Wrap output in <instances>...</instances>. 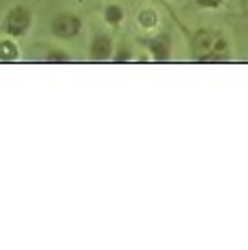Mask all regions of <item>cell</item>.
Instances as JSON below:
<instances>
[{
    "instance_id": "6da1fadb",
    "label": "cell",
    "mask_w": 248,
    "mask_h": 250,
    "mask_svg": "<svg viewBox=\"0 0 248 250\" xmlns=\"http://www.w3.org/2000/svg\"><path fill=\"white\" fill-rule=\"evenodd\" d=\"M193 47H195V52L199 54V58H206V56H223L225 49H227V43H225V39L221 35H216V32L199 30L195 35Z\"/></svg>"
},
{
    "instance_id": "7a4b0ae2",
    "label": "cell",
    "mask_w": 248,
    "mask_h": 250,
    "mask_svg": "<svg viewBox=\"0 0 248 250\" xmlns=\"http://www.w3.org/2000/svg\"><path fill=\"white\" fill-rule=\"evenodd\" d=\"M52 30L62 39H71L80 32V20L73 15H58L52 24Z\"/></svg>"
},
{
    "instance_id": "3957f363",
    "label": "cell",
    "mask_w": 248,
    "mask_h": 250,
    "mask_svg": "<svg viewBox=\"0 0 248 250\" xmlns=\"http://www.w3.org/2000/svg\"><path fill=\"white\" fill-rule=\"evenodd\" d=\"M28 21H30L28 11L26 9H15V11H11V15L7 20V30L11 32V35H21V32L28 28Z\"/></svg>"
},
{
    "instance_id": "277c9868",
    "label": "cell",
    "mask_w": 248,
    "mask_h": 250,
    "mask_svg": "<svg viewBox=\"0 0 248 250\" xmlns=\"http://www.w3.org/2000/svg\"><path fill=\"white\" fill-rule=\"evenodd\" d=\"M150 49H152V54H154L156 60H165L169 56V49H171V41H169L167 35H159L156 39L150 41Z\"/></svg>"
},
{
    "instance_id": "5b68a950",
    "label": "cell",
    "mask_w": 248,
    "mask_h": 250,
    "mask_svg": "<svg viewBox=\"0 0 248 250\" xmlns=\"http://www.w3.org/2000/svg\"><path fill=\"white\" fill-rule=\"evenodd\" d=\"M109 54H111V39L109 37H105V35H101L97 37L92 41V56L97 60H105V58H109Z\"/></svg>"
},
{
    "instance_id": "8992f818",
    "label": "cell",
    "mask_w": 248,
    "mask_h": 250,
    "mask_svg": "<svg viewBox=\"0 0 248 250\" xmlns=\"http://www.w3.org/2000/svg\"><path fill=\"white\" fill-rule=\"evenodd\" d=\"M15 45L13 43H9V41H4V43H0V58L2 60H11V58H15Z\"/></svg>"
},
{
    "instance_id": "52a82bcc",
    "label": "cell",
    "mask_w": 248,
    "mask_h": 250,
    "mask_svg": "<svg viewBox=\"0 0 248 250\" xmlns=\"http://www.w3.org/2000/svg\"><path fill=\"white\" fill-rule=\"evenodd\" d=\"M105 18H107V21H111V24H118V21L122 20V9L120 7H107Z\"/></svg>"
},
{
    "instance_id": "ba28073f",
    "label": "cell",
    "mask_w": 248,
    "mask_h": 250,
    "mask_svg": "<svg viewBox=\"0 0 248 250\" xmlns=\"http://www.w3.org/2000/svg\"><path fill=\"white\" fill-rule=\"evenodd\" d=\"M139 21H142L144 26H154L156 24V15L152 13V11H142V13H139Z\"/></svg>"
},
{
    "instance_id": "9c48e42d",
    "label": "cell",
    "mask_w": 248,
    "mask_h": 250,
    "mask_svg": "<svg viewBox=\"0 0 248 250\" xmlns=\"http://www.w3.org/2000/svg\"><path fill=\"white\" fill-rule=\"evenodd\" d=\"M197 2H199L201 7H218L223 0H197Z\"/></svg>"
},
{
    "instance_id": "30bf717a",
    "label": "cell",
    "mask_w": 248,
    "mask_h": 250,
    "mask_svg": "<svg viewBox=\"0 0 248 250\" xmlns=\"http://www.w3.org/2000/svg\"><path fill=\"white\" fill-rule=\"evenodd\" d=\"M49 60H52V62H62V60H66V58H64V56H49Z\"/></svg>"
},
{
    "instance_id": "8fae6325",
    "label": "cell",
    "mask_w": 248,
    "mask_h": 250,
    "mask_svg": "<svg viewBox=\"0 0 248 250\" xmlns=\"http://www.w3.org/2000/svg\"><path fill=\"white\" fill-rule=\"evenodd\" d=\"M122 60H128V52H124V54L118 56V62H122Z\"/></svg>"
}]
</instances>
